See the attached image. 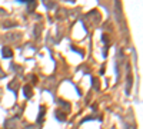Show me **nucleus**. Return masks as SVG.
<instances>
[{"label": "nucleus", "mask_w": 143, "mask_h": 129, "mask_svg": "<svg viewBox=\"0 0 143 129\" xmlns=\"http://www.w3.org/2000/svg\"><path fill=\"white\" fill-rule=\"evenodd\" d=\"M56 118H57L59 120H62V122L66 119V118H64V113H62V112H56Z\"/></svg>", "instance_id": "obj_6"}, {"label": "nucleus", "mask_w": 143, "mask_h": 129, "mask_svg": "<svg viewBox=\"0 0 143 129\" xmlns=\"http://www.w3.org/2000/svg\"><path fill=\"white\" fill-rule=\"evenodd\" d=\"M102 40H103V42H104V43H107V42H109V40H107V37H106V35H103Z\"/></svg>", "instance_id": "obj_7"}, {"label": "nucleus", "mask_w": 143, "mask_h": 129, "mask_svg": "<svg viewBox=\"0 0 143 129\" xmlns=\"http://www.w3.org/2000/svg\"><path fill=\"white\" fill-rule=\"evenodd\" d=\"M133 80V78H132V73H129V76H127V85H126V95H130V89H132V82Z\"/></svg>", "instance_id": "obj_1"}, {"label": "nucleus", "mask_w": 143, "mask_h": 129, "mask_svg": "<svg viewBox=\"0 0 143 129\" xmlns=\"http://www.w3.org/2000/svg\"><path fill=\"white\" fill-rule=\"evenodd\" d=\"M45 112H46V108H45V106H40V111H39V118H37V122H42V120H43Z\"/></svg>", "instance_id": "obj_3"}, {"label": "nucleus", "mask_w": 143, "mask_h": 129, "mask_svg": "<svg viewBox=\"0 0 143 129\" xmlns=\"http://www.w3.org/2000/svg\"><path fill=\"white\" fill-rule=\"evenodd\" d=\"M36 2H31V0H29V3H27V10L29 12H31V10H34L36 9Z\"/></svg>", "instance_id": "obj_5"}, {"label": "nucleus", "mask_w": 143, "mask_h": 129, "mask_svg": "<svg viewBox=\"0 0 143 129\" xmlns=\"http://www.w3.org/2000/svg\"><path fill=\"white\" fill-rule=\"evenodd\" d=\"M126 129H136V126H134V125H129Z\"/></svg>", "instance_id": "obj_8"}, {"label": "nucleus", "mask_w": 143, "mask_h": 129, "mask_svg": "<svg viewBox=\"0 0 143 129\" xmlns=\"http://www.w3.org/2000/svg\"><path fill=\"white\" fill-rule=\"evenodd\" d=\"M2 55H3V58H12V49H9V47H3V49H2Z\"/></svg>", "instance_id": "obj_2"}, {"label": "nucleus", "mask_w": 143, "mask_h": 129, "mask_svg": "<svg viewBox=\"0 0 143 129\" xmlns=\"http://www.w3.org/2000/svg\"><path fill=\"white\" fill-rule=\"evenodd\" d=\"M23 92H24V96H26V98H30L31 96V88L30 86H24V88H23Z\"/></svg>", "instance_id": "obj_4"}]
</instances>
